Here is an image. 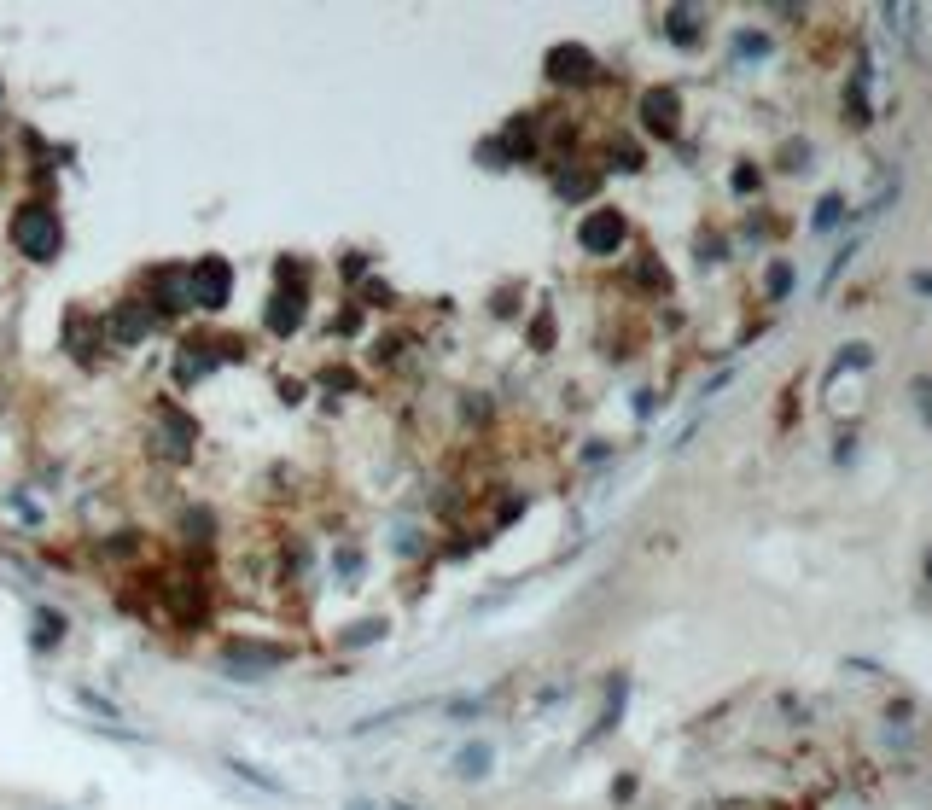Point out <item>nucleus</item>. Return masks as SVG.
<instances>
[{
    "mask_svg": "<svg viewBox=\"0 0 932 810\" xmlns=\"http://www.w3.org/2000/svg\"><path fill=\"white\" fill-rule=\"evenodd\" d=\"M18 245H24L30 257H53V251H59L53 216H47V210H24V216H18Z\"/></svg>",
    "mask_w": 932,
    "mask_h": 810,
    "instance_id": "1",
    "label": "nucleus"
},
{
    "mask_svg": "<svg viewBox=\"0 0 932 810\" xmlns=\"http://www.w3.org/2000/svg\"><path fill=\"white\" fill-rule=\"evenodd\" d=\"M193 298H199L204 309L222 304V298H228V269H222V263H199V274H193Z\"/></svg>",
    "mask_w": 932,
    "mask_h": 810,
    "instance_id": "2",
    "label": "nucleus"
},
{
    "mask_svg": "<svg viewBox=\"0 0 932 810\" xmlns=\"http://www.w3.org/2000/svg\"><path fill=\"white\" fill-rule=\"evenodd\" d=\"M618 234H624V228H618V216H595V228H583V245H589V251H612V245H618Z\"/></svg>",
    "mask_w": 932,
    "mask_h": 810,
    "instance_id": "3",
    "label": "nucleus"
},
{
    "mask_svg": "<svg viewBox=\"0 0 932 810\" xmlns=\"http://www.w3.org/2000/svg\"><path fill=\"white\" fill-rule=\"evenodd\" d=\"M548 70H554V76H589V53H583V47H560V53H554V59H548Z\"/></svg>",
    "mask_w": 932,
    "mask_h": 810,
    "instance_id": "4",
    "label": "nucleus"
},
{
    "mask_svg": "<svg viewBox=\"0 0 932 810\" xmlns=\"http://www.w3.org/2000/svg\"><path fill=\"white\" fill-rule=\"evenodd\" d=\"M647 123H659V135H670V123H676V94L670 88L647 94Z\"/></svg>",
    "mask_w": 932,
    "mask_h": 810,
    "instance_id": "5",
    "label": "nucleus"
},
{
    "mask_svg": "<svg viewBox=\"0 0 932 810\" xmlns=\"http://www.w3.org/2000/svg\"><path fill=\"white\" fill-rule=\"evenodd\" d=\"M833 216H845V204H839V199H822V204H816V228H833Z\"/></svg>",
    "mask_w": 932,
    "mask_h": 810,
    "instance_id": "6",
    "label": "nucleus"
},
{
    "mask_svg": "<svg viewBox=\"0 0 932 810\" xmlns=\"http://www.w3.org/2000/svg\"><path fill=\"white\" fill-rule=\"evenodd\" d=\"M845 368H868V344H845V356H839Z\"/></svg>",
    "mask_w": 932,
    "mask_h": 810,
    "instance_id": "7",
    "label": "nucleus"
}]
</instances>
